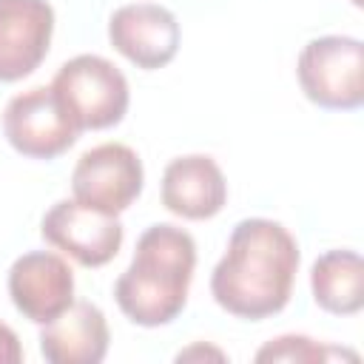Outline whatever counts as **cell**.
Returning a JSON list of instances; mask_svg holds the SVG:
<instances>
[{
  "label": "cell",
  "mask_w": 364,
  "mask_h": 364,
  "mask_svg": "<svg viewBox=\"0 0 364 364\" xmlns=\"http://www.w3.org/2000/svg\"><path fill=\"white\" fill-rule=\"evenodd\" d=\"M299 270V245L273 219H242L213 267L210 293L236 318H267L287 307Z\"/></svg>",
  "instance_id": "1"
},
{
  "label": "cell",
  "mask_w": 364,
  "mask_h": 364,
  "mask_svg": "<svg viewBox=\"0 0 364 364\" xmlns=\"http://www.w3.org/2000/svg\"><path fill=\"white\" fill-rule=\"evenodd\" d=\"M193 267V236L176 225H151L136 239L134 259L114 284V299L139 327L171 324L185 310Z\"/></svg>",
  "instance_id": "2"
},
{
  "label": "cell",
  "mask_w": 364,
  "mask_h": 364,
  "mask_svg": "<svg viewBox=\"0 0 364 364\" xmlns=\"http://www.w3.org/2000/svg\"><path fill=\"white\" fill-rule=\"evenodd\" d=\"M48 88L77 131H102L117 125L131 100L125 74L100 54H80L63 63Z\"/></svg>",
  "instance_id": "3"
},
{
  "label": "cell",
  "mask_w": 364,
  "mask_h": 364,
  "mask_svg": "<svg viewBox=\"0 0 364 364\" xmlns=\"http://www.w3.org/2000/svg\"><path fill=\"white\" fill-rule=\"evenodd\" d=\"M296 74L304 97L321 108L355 111L364 102V46L355 37L310 40L299 54Z\"/></svg>",
  "instance_id": "4"
},
{
  "label": "cell",
  "mask_w": 364,
  "mask_h": 364,
  "mask_svg": "<svg viewBox=\"0 0 364 364\" xmlns=\"http://www.w3.org/2000/svg\"><path fill=\"white\" fill-rule=\"evenodd\" d=\"M9 145L31 159H54L77 142V125L60 105L51 88L37 85L9 100L3 111Z\"/></svg>",
  "instance_id": "5"
},
{
  "label": "cell",
  "mask_w": 364,
  "mask_h": 364,
  "mask_svg": "<svg viewBox=\"0 0 364 364\" xmlns=\"http://www.w3.org/2000/svg\"><path fill=\"white\" fill-rule=\"evenodd\" d=\"M145 171L134 148L102 142L85 151L71 173L74 199L105 213H122L142 193Z\"/></svg>",
  "instance_id": "6"
},
{
  "label": "cell",
  "mask_w": 364,
  "mask_h": 364,
  "mask_svg": "<svg viewBox=\"0 0 364 364\" xmlns=\"http://www.w3.org/2000/svg\"><path fill=\"white\" fill-rule=\"evenodd\" d=\"M40 233L82 267H102L122 247V225L117 213L97 210L77 199H60L51 205L40 222Z\"/></svg>",
  "instance_id": "7"
},
{
  "label": "cell",
  "mask_w": 364,
  "mask_h": 364,
  "mask_svg": "<svg viewBox=\"0 0 364 364\" xmlns=\"http://www.w3.org/2000/svg\"><path fill=\"white\" fill-rule=\"evenodd\" d=\"M9 296L34 324L57 318L74 301V273L68 262L48 250H31L14 259L9 270Z\"/></svg>",
  "instance_id": "8"
},
{
  "label": "cell",
  "mask_w": 364,
  "mask_h": 364,
  "mask_svg": "<svg viewBox=\"0 0 364 364\" xmlns=\"http://www.w3.org/2000/svg\"><path fill=\"white\" fill-rule=\"evenodd\" d=\"M111 46L136 68L154 71L168 65L179 51V23L173 11L156 3H131L108 20Z\"/></svg>",
  "instance_id": "9"
},
{
  "label": "cell",
  "mask_w": 364,
  "mask_h": 364,
  "mask_svg": "<svg viewBox=\"0 0 364 364\" xmlns=\"http://www.w3.org/2000/svg\"><path fill=\"white\" fill-rule=\"evenodd\" d=\"M54 9L46 0H0V82L28 77L48 54Z\"/></svg>",
  "instance_id": "10"
},
{
  "label": "cell",
  "mask_w": 364,
  "mask_h": 364,
  "mask_svg": "<svg viewBox=\"0 0 364 364\" xmlns=\"http://www.w3.org/2000/svg\"><path fill=\"white\" fill-rule=\"evenodd\" d=\"M228 202V182L222 168L205 156L191 154L168 162L162 173V205L182 219H210Z\"/></svg>",
  "instance_id": "11"
},
{
  "label": "cell",
  "mask_w": 364,
  "mask_h": 364,
  "mask_svg": "<svg viewBox=\"0 0 364 364\" xmlns=\"http://www.w3.org/2000/svg\"><path fill=\"white\" fill-rule=\"evenodd\" d=\"M108 321L91 301H71L40 330V353L51 364H100L108 353Z\"/></svg>",
  "instance_id": "12"
},
{
  "label": "cell",
  "mask_w": 364,
  "mask_h": 364,
  "mask_svg": "<svg viewBox=\"0 0 364 364\" xmlns=\"http://www.w3.org/2000/svg\"><path fill=\"white\" fill-rule=\"evenodd\" d=\"M313 299L333 316H353L364 307V264L355 250H327L310 270Z\"/></svg>",
  "instance_id": "13"
},
{
  "label": "cell",
  "mask_w": 364,
  "mask_h": 364,
  "mask_svg": "<svg viewBox=\"0 0 364 364\" xmlns=\"http://www.w3.org/2000/svg\"><path fill=\"white\" fill-rule=\"evenodd\" d=\"M333 355H344V353L333 350V347H321L318 341H313L307 336H279L256 353V361H304V364H313V361H324Z\"/></svg>",
  "instance_id": "14"
},
{
  "label": "cell",
  "mask_w": 364,
  "mask_h": 364,
  "mask_svg": "<svg viewBox=\"0 0 364 364\" xmlns=\"http://www.w3.org/2000/svg\"><path fill=\"white\" fill-rule=\"evenodd\" d=\"M17 361H23L20 338L9 324L0 321V364H17Z\"/></svg>",
  "instance_id": "15"
},
{
  "label": "cell",
  "mask_w": 364,
  "mask_h": 364,
  "mask_svg": "<svg viewBox=\"0 0 364 364\" xmlns=\"http://www.w3.org/2000/svg\"><path fill=\"white\" fill-rule=\"evenodd\" d=\"M202 355H205V358L210 355V358H216V361H222V358H225V353H222V350H213V347H202V344H196V347H191V350H182V353L176 355V361H188V358H202Z\"/></svg>",
  "instance_id": "16"
},
{
  "label": "cell",
  "mask_w": 364,
  "mask_h": 364,
  "mask_svg": "<svg viewBox=\"0 0 364 364\" xmlns=\"http://www.w3.org/2000/svg\"><path fill=\"white\" fill-rule=\"evenodd\" d=\"M353 3H355V6H361V0H353Z\"/></svg>",
  "instance_id": "17"
}]
</instances>
